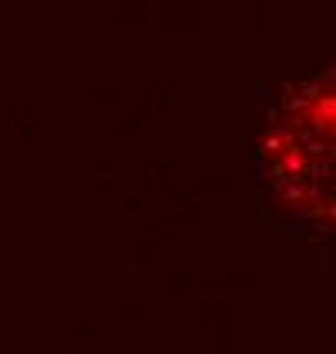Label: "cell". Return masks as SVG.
<instances>
[{"label": "cell", "mask_w": 336, "mask_h": 354, "mask_svg": "<svg viewBox=\"0 0 336 354\" xmlns=\"http://www.w3.org/2000/svg\"><path fill=\"white\" fill-rule=\"evenodd\" d=\"M333 75L319 72L282 95L261 143L275 201L326 232L333 225Z\"/></svg>", "instance_id": "1"}]
</instances>
